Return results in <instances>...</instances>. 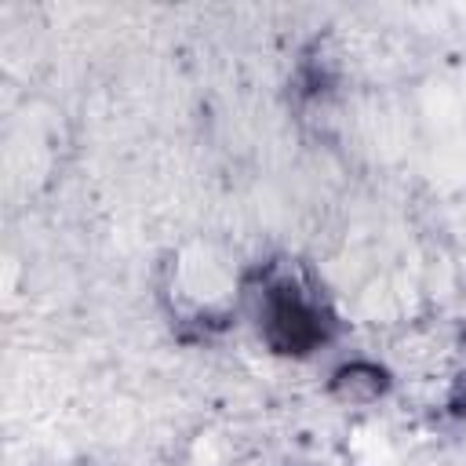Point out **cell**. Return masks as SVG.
I'll return each mask as SVG.
<instances>
[{
  "mask_svg": "<svg viewBox=\"0 0 466 466\" xmlns=\"http://www.w3.org/2000/svg\"><path fill=\"white\" fill-rule=\"evenodd\" d=\"M262 331L277 353L306 357L309 350H317L328 339L331 320L295 284H273L266 291V306H262Z\"/></svg>",
  "mask_w": 466,
  "mask_h": 466,
  "instance_id": "cell-1",
  "label": "cell"
},
{
  "mask_svg": "<svg viewBox=\"0 0 466 466\" xmlns=\"http://www.w3.org/2000/svg\"><path fill=\"white\" fill-rule=\"evenodd\" d=\"M382 390H386V371H379L371 364H353L335 375V393H342L350 400H368Z\"/></svg>",
  "mask_w": 466,
  "mask_h": 466,
  "instance_id": "cell-2",
  "label": "cell"
}]
</instances>
